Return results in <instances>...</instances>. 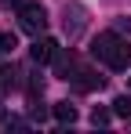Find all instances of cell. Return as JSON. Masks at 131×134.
I'll return each instance as SVG.
<instances>
[{"mask_svg": "<svg viewBox=\"0 0 131 134\" xmlns=\"http://www.w3.org/2000/svg\"><path fill=\"white\" fill-rule=\"evenodd\" d=\"M55 54H58V44H55L51 36H37V40H33V47H29V58H33L37 65L55 62Z\"/></svg>", "mask_w": 131, "mask_h": 134, "instance_id": "5", "label": "cell"}, {"mask_svg": "<svg viewBox=\"0 0 131 134\" xmlns=\"http://www.w3.org/2000/svg\"><path fill=\"white\" fill-rule=\"evenodd\" d=\"M117 29H120V33H128V36H131V18H117Z\"/></svg>", "mask_w": 131, "mask_h": 134, "instance_id": "11", "label": "cell"}, {"mask_svg": "<svg viewBox=\"0 0 131 134\" xmlns=\"http://www.w3.org/2000/svg\"><path fill=\"white\" fill-rule=\"evenodd\" d=\"M69 83H73L77 91H102V87H106V76H98L95 69H87V65L77 62L73 72H69Z\"/></svg>", "mask_w": 131, "mask_h": 134, "instance_id": "4", "label": "cell"}, {"mask_svg": "<svg viewBox=\"0 0 131 134\" xmlns=\"http://www.w3.org/2000/svg\"><path fill=\"white\" fill-rule=\"evenodd\" d=\"M62 29L69 40H80V33L87 29V7L84 4H66L62 7Z\"/></svg>", "mask_w": 131, "mask_h": 134, "instance_id": "3", "label": "cell"}, {"mask_svg": "<svg viewBox=\"0 0 131 134\" xmlns=\"http://www.w3.org/2000/svg\"><path fill=\"white\" fill-rule=\"evenodd\" d=\"M113 112H117V116H124V120H131V94L113 98Z\"/></svg>", "mask_w": 131, "mask_h": 134, "instance_id": "8", "label": "cell"}, {"mask_svg": "<svg viewBox=\"0 0 131 134\" xmlns=\"http://www.w3.org/2000/svg\"><path fill=\"white\" fill-rule=\"evenodd\" d=\"M4 91H7V83H4V76H0V94H4Z\"/></svg>", "mask_w": 131, "mask_h": 134, "instance_id": "12", "label": "cell"}, {"mask_svg": "<svg viewBox=\"0 0 131 134\" xmlns=\"http://www.w3.org/2000/svg\"><path fill=\"white\" fill-rule=\"evenodd\" d=\"M0 4H18V0H0Z\"/></svg>", "mask_w": 131, "mask_h": 134, "instance_id": "13", "label": "cell"}, {"mask_svg": "<svg viewBox=\"0 0 131 134\" xmlns=\"http://www.w3.org/2000/svg\"><path fill=\"white\" fill-rule=\"evenodd\" d=\"M18 25H22V33H29V36H44L47 15H44V7L37 0H18Z\"/></svg>", "mask_w": 131, "mask_h": 134, "instance_id": "2", "label": "cell"}, {"mask_svg": "<svg viewBox=\"0 0 131 134\" xmlns=\"http://www.w3.org/2000/svg\"><path fill=\"white\" fill-rule=\"evenodd\" d=\"M18 47V40H15V33L11 29H0V54H11Z\"/></svg>", "mask_w": 131, "mask_h": 134, "instance_id": "9", "label": "cell"}, {"mask_svg": "<svg viewBox=\"0 0 131 134\" xmlns=\"http://www.w3.org/2000/svg\"><path fill=\"white\" fill-rule=\"evenodd\" d=\"M73 65H77V54H73V51H62V47H58V54H55V76H58V80H69Z\"/></svg>", "mask_w": 131, "mask_h": 134, "instance_id": "6", "label": "cell"}, {"mask_svg": "<svg viewBox=\"0 0 131 134\" xmlns=\"http://www.w3.org/2000/svg\"><path fill=\"white\" fill-rule=\"evenodd\" d=\"M91 54H95V62H102L106 69H113V72H124L131 62V47L128 40L120 36V33H98L95 36V44H91Z\"/></svg>", "mask_w": 131, "mask_h": 134, "instance_id": "1", "label": "cell"}, {"mask_svg": "<svg viewBox=\"0 0 131 134\" xmlns=\"http://www.w3.org/2000/svg\"><path fill=\"white\" fill-rule=\"evenodd\" d=\"M55 120H58V123H77V105H73V102H55Z\"/></svg>", "mask_w": 131, "mask_h": 134, "instance_id": "7", "label": "cell"}, {"mask_svg": "<svg viewBox=\"0 0 131 134\" xmlns=\"http://www.w3.org/2000/svg\"><path fill=\"white\" fill-rule=\"evenodd\" d=\"M91 123H95V127H106V123H109V109L95 105V109H91Z\"/></svg>", "mask_w": 131, "mask_h": 134, "instance_id": "10", "label": "cell"}, {"mask_svg": "<svg viewBox=\"0 0 131 134\" xmlns=\"http://www.w3.org/2000/svg\"><path fill=\"white\" fill-rule=\"evenodd\" d=\"M0 120H4V109H0Z\"/></svg>", "mask_w": 131, "mask_h": 134, "instance_id": "14", "label": "cell"}]
</instances>
